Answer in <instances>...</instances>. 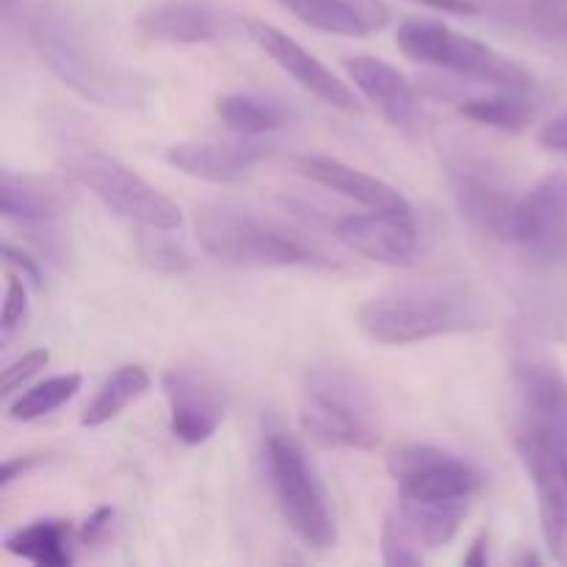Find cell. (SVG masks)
Returning <instances> with one entry per match:
<instances>
[{
	"mask_svg": "<svg viewBox=\"0 0 567 567\" xmlns=\"http://www.w3.org/2000/svg\"><path fill=\"white\" fill-rule=\"evenodd\" d=\"M169 402V430L186 446H203L227 415L225 388L208 371L194 365H175L161 377Z\"/></svg>",
	"mask_w": 567,
	"mask_h": 567,
	"instance_id": "cell-12",
	"label": "cell"
},
{
	"mask_svg": "<svg viewBox=\"0 0 567 567\" xmlns=\"http://www.w3.org/2000/svg\"><path fill=\"white\" fill-rule=\"evenodd\" d=\"M515 449L535 485L548 551L557 563L567 565V446L543 437L515 435Z\"/></svg>",
	"mask_w": 567,
	"mask_h": 567,
	"instance_id": "cell-13",
	"label": "cell"
},
{
	"mask_svg": "<svg viewBox=\"0 0 567 567\" xmlns=\"http://www.w3.org/2000/svg\"><path fill=\"white\" fill-rule=\"evenodd\" d=\"M28 319V286L25 277L9 269L6 277V299H3V338L9 341Z\"/></svg>",
	"mask_w": 567,
	"mask_h": 567,
	"instance_id": "cell-29",
	"label": "cell"
},
{
	"mask_svg": "<svg viewBox=\"0 0 567 567\" xmlns=\"http://www.w3.org/2000/svg\"><path fill=\"white\" fill-rule=\"evenodd\" d=\"M0 6H3L6 25H14L17 20H25V14H22V0H0Z\"/></svg>",
	"mask_w": 567,
	"mask_h": 567,
	"instance_id": "cell-37",
	"label": "cell"
},
{
	"mask_svg": "<svg viewBox=\"0 0 567 567\" xmlns=\"http://www.w3.org/2000/svg\"><path fill=\"white\" fill-rule=\"evenodd\" d=\"M269 150L258 142H249V136L236 142H181L166 150V161L177 172L197 181L216 183V186H230L241 183L252 172Z\"/></svg>",
	"mask_w": 567,
	"mask_h": 567,
	"instance_id": "cell-17",
	"label": "cell"
},
{
	"mask_svg": "<svg viewBox=\"0 0 567 567\" xmlns=\"http://www.w3.org/2000/svg\"><path fill=\"white\" fill-rule=\"evenodd\" d=\"M399 502L435 509H468L485 487V474L460 454L430 443H408L388 457Z\"/></svg>",
	"mask_w": 567,
	"mask_h": 567,
	"instance_id": "cell-9",
	"label": "cell"
},
{
	"mask_svg": "<svg viewBox=\"0 0 567 567\" xmlns=\"http://www.w3.org/2000/svg\"><path fill=\"white\" fill-rule=\"evenodd\" d=\"M537 142L546 150H554V153H567V111L543 125Z\"/></svg>",
	"mask_w": 567,
	"mask_h": 567,
	"instance_id": "cell-33",
	"label": "cell"
},
{
	"mask_svg": "<svg viewBox=\"0 0 567 567\" xmlns=\"http://www.w3.org/2000/svg\"><path fill=\"white\" fill-rule=\"evenodd\" d=\"M336 236L347 249L382 266L415 264L421 249V233L413 214L374 210L363 216H343L336 221Z\"/></svg>",
	"mask_w": 567,
	"mask_h": 567,
	"instance_id": "cell-15",
	"label": "cell"
},
{
	"mask_svg": "<svg viewBox=\"0 0 567 567\" xmlns=\"http://www.w3.org/2000/svg\"><path fill=\"white\" fill-rule=\"evenodd\" d=\"M396 44L408 59L468 78V81L487 83L498 92L529 94L535 89V75L524 64L498 53L480 39L454 31L446 22L410 17L399 25Z\"/></svg>",
	"mask_w": 567,
	"mask_h": 567,
	"instance_id": "cell-7",
	"label": "cell"
},
{
	"mask_svg": "<svg viewBox=\"0 0 567 567\" xmlns=\"http://www.w3.org/2000/svg\"><path fill=\"white\" fill-rule=\"evenodd\" d=\"M25 33L42 64L89 103L105 109H138L147 103V78L116 64L81 11L66 0H39L25 14Z\"/></svg>",
	"mask_w": 567,
	"mask_h": 567,
	"instance_id": "cell-1",
	"label": "cell"
},
{
	"mask_svg": "<svg viewBox=\"0 0 567 567\" xmlns=\"http://www.w3.org/2000/svg\"><path fill=\"white\" fill-rule=\"evenodd\" d=\"M50 153L55 164L75 183L94 194L111 214L144 230H175L181 227L183 214L166 194L150 186L144 177L127 169L120 158L105 153L100 144L83 136L66 120H48Z\"/></svg>",
	"mask_w": 567,
	"mask_h": 567,
	"instance_id": "cell-3",
	"label": "cell"
},
{
	"mask_svg": "<svg viewBox=\"0 0 567 567\" xmlns=\"http://www.w3.org/2000/svg\"><path fill=\"white\" fill-rule=\"evenodd\" d=\"M70 208V188L50 175H25L3 169L0 175V214L20 227L59 221Z\"/></svg>",
	"mask_w": 567,
	"mask_h": 567,
	"instance_id": "cell-21",
	"label": "cell"
},
{
	"mask_svg": "<svg viewBox=\"0 0 567 567\" xmlns=\"http://www.w3.org/2000/svg\"><path fill=\"white\" fill-rule=\"evenodd\" d=\"M264 465L282 520L305 546L330 551L338 540L336 515L324 482L297 437L282 426H266Z\"/></svg>",
	"mask_w": 567,
	"mask_h": 567,
	"instance_id": "cell-6",
	"label": "cell"
},
{
	"mask_svg": "<svg viewBox=\"0 0 567 567\" xmlns=\"http://www.w3.org/2000/svg\"><path fill=\"white\" fill-rule=\"evenodd\" d=\"M460 114L476 125L498 133H524L535 122V105L520 92H502L493 97H468L460 103Z\"/></svg>",
	"mask_w": 567,
	"mask_h": 567,
	"instance_id": "cell-26",
	"label": "cell"
},
{
	"mask_svg": "<svg viewBox=\"0 0 567 567\" xmlns=\"http://www.w3.org/2000/svg\"><path fill=\"white\" fill-rule=\"evenodd\" d=\"M75 540L70 520L44 518L6 535L3 546L9 554L37 567H70L75 563Z\"/></svg>",
	"mask_w": 567,
	"mask_h": 567,
	"instance_id": "cell-22",
	"label": "cell"
},
{
	"mask_svg": "<svg viewBox=\"0 0 567 567\" xmlns=\"http://www.w3.org/2000/svg\"><path fill=\"white\" fill-rule=\"evenodd\" d=\"M150 382L153 380H150L147 369H142V365H120V369L100 385L97 396L89 402V408L83 410L81 424L103 426L109 424V421H114L122 410L131 408L133 402H138V399L150 391Z\"/></svg>",
	"mask_w": 567,
	"mask_h": 567,
	"instance_id": "cell-25",
	"label": "cell"
},
{
	"mask_svg": "<svg viewBox=\"0 0 567 567\" xmlns=\"http://www.w3.org/2000/svg\"><path fill=\"white\" fill-rule=\"evenodd\" d=\"M343 70L349 81H354V86L360 89V94L374 103L393 127L404 133L419 131L421 103L415 97V89L396 66L377 55H349L343 61Z\"/></svg>",
	"mask_w": 567,
	"mask_h": 567,
	"instance_id": "cell-16",
	"label": "cell"
},
{
	"mask_svg": "<svg viewBox=\"0 0 567 567\" xmlns=\"http://www.w3.org/2000/svg\"><path fill=\"white\" fill-rule=\"evenodd\" d=\"M487 546H491V535H487V532L476 535L474 543H471L468 554H465V565L487 567V563H491V554H487Z\"/></svg>",
	"mask_w": 567,
	"mask_h": 567,
	"instance_id": "cell-36",
	"label": "cell"
},
{
	"mask_svg": "<svg viewBox=\"0 0 567 567\" xmlns=\"http://www.w3.org/2000/svg\"><path fill=\"white\" fill-rule=\"evenodd\" d=\"M502 244L537 269L567 264V169L551 172L520 194Z\"/></svg>",
	"mask_w": 567,
	"mask_h": 567,
	"instance_id": "cell-10",
	"label": "cell"
},
{
	"mask_svg": "<svg viewBox=\"0 0 567 567\" xmlns=\"http://www.w3.org/2000/svg\"><path fill=\"white\" fill-rule=\"evenodd\" d=\"M39 454H28V457H17V460H6L3 471H0V491H9L11 485H14L17 480H22V476L28 474L31 468H37L39 465Z\"/></svg>",
	"mask_w": 567,
	"mask_h": 567,
	"instance_id": "cell-34",
	"label": "cell"
},
{
	"mask_svg": "<svg viewBox=\"0 0 567 567\" xmlns=\"http://www.w3.org/2000/svg\"><path fill=\"white\" fill-rule=\"evenodd\" d=\"M293 169L302 177H308L316 186H324L352 203L365 205L371 210H391V214H413V205L408 203L399 188L380 177L360 172L343 161L330 158V155H299L293 158Z\"/></svg>",
	"mask_w": 567,
	"mask_h": 567,
	"instance_id": "cell-18",
	"label": "cell"
},
{
	"mask_svg": "<svg viewBox=\"0 0 567 567\" xmlns=\"http://www.w3.org/2000/svg\"><path fill=\"white\" fill-rule=\"evenodd\" d=\"M78 391H81V374L50 377V380L39 382V385H33L31 391H25L9 404V419L20 421V424L44 419V415L64 408Z\"/></svg>",
	"mask_w": 567,
	"mask_h": 567,
	"instance_id": "cell-27",
	"label": "cell"
},
{
	"mask_svg": "<svg viewBox=\"0 0 567 567\" xmlns=\"http://www.w3.org/2000/svg\"><path fill=\"white\" fill-rule=\"evenodd\" d=\"M111 526H114V509L111 507L94 509L92 518H89L86 524L81 526V532H78V546H83V548L100 546V543L109 537Z\"/></svg>",
	"mask_w": 567,
	"mask_h": 567,
	"instance_id": "cell-32",
	"label": "cell"
},
{
	"mask_svg": "<svg viewBox=\"0 0 567 567\" xmlns=\"http://www.w3.org/2000/svg\"><path fill=\"white\" fill-rule=\"evenodd\" d=\"M247 33L252 37V42L280 66L286 75H291L305 92L313 94L316 100H321L330 109L343 111V114H363V105H360L358 94L336 75L327 64H321L310 50H305L297 39L288 37L286 31H280L277 25L264 20H249Z\"/></svg>",
	"mask_w": 567,
	"mask_h": 567,
	"instance_id": "cell-14",
	"label": "cell"
},
{
	"mask_svg": "<svg viewBox=\"0 0 567 567\" xmlns=\"http://www.w3.org/2000/svg\"><path fill=\"white\" fill-rule=\"evenodd\" d=\"M491 299L465 280H421L393 286L358 310V324L385 347L480 332L493 324Z\"/></svg>",
	"mask_w": 567,
	"mask_h": 567,
	"instance_id": "cell-2",
	"label": "cell"
},
{
	"mask_svg": "<svg viewBox=\"0 0 567 567\" xmlns=\"http://www.w3.org/2000/svg\"><path fill=\"white\" fill-rule=\"evenodd\" d=\"M169 230H147L138 238V258L155 271H186L192 266L186 249L177 241H172L169 236H164Z\"/></svg>",
	"mask_w": 567,
	"mask_h": 567,
	"instance_id": "cell-28",
	"label": "cell"
},
{
	"mask_svg": "<svg viewBox=\"0 0 567 567\" xmlns=\"http://www.w3.org/2000/svg\"><path fill=\"white\" fill-rule=\"evenodd\" d=\"M415 3L430 6V9L443 11V14L471 17V14H480L482 11V3H476V0H415Z\"/></svg>",
	"mask_w": 567,
	"mask_h": 567,
	"instance_id": "cell-35",
	"label": "cell"
},
{
	"mask_svg": "<svg viewBox=\"0 0 567 567\" xmlns=\"http://www.w3.org/2000/svg\"><path fill=\"white\" fill-rule=\"evenodd\" d=\"M509 374L515 393V435L567 446V377L559 365L535 349H518Z\"/></svg>",
	"mask_w": 567,
	"mask_h": 567,
	"instance_id": "cell-11",
	"label": "cell"
},
{
	"mask_svg": "<svg viewBox=\"0 0 567 567\" xmlns=\"http://www.w3.org/2000/svg\"><path fill=\"white\" fill-rule=\"evenodd\" d=\"M194 233L205 255L227 266H241V269H297V266L330 269L336 266L299 233L238 205H199L194 210Z\"/></svg>",
	"mask_w": 567,
	"mask_h": 567,
	"instance_id": "cell-4",
	"label": "cell"
},
{
	"mask_svg": "<svg viewBox=\"0 0 567 567\" xmlns=\"http://www.w3.org/2000/svg\"><path fill=\"white\" fill-rule=\"evenodd\" d=\"M48 363H50L48 349H31V352H25L22 358H17L14 363L6 365L3 382H0V388H3V396L20 391V388L25 385L28 380H33V377H37Z\"/></svg>",
	"mask_w": 567,
	"mask_h": 567,
	"instance_id": "cell-30",
	"label": "cell"
},
{
	"mask_svg": "<svg viewBox=\"0 0 567 567\" xmlns=\"http://www.w3.org/2000/svg\"><path fill=\"white\" fill-rule=\"evenodd\" d=\"M299 421L302 430L324 446L374 452L382 441V415L374 391L358 371L338 363L305 369Z\"/></svg>",
	"mask_w": 567,
	"mask_h": 567,
	"instance_id": "cell-5",
	"label": "cell"
},
{
	"mask_svg": "<svg viewBox=\"0 0 567 567\" xmlns=\"http://www.w3.org/2000/svg\"><path fill=\"white\" fill-rule=\"evenodd\" d=\"M482 9L509 28L567 42V0H485Z\"/></svg>",
	"mask_w": 567,
	"mask_h": 567,
	"instance_id": "cell-23",
	"label": "cell"
},
{
	"mask_svg": "<svg viewBox=\"0 0 567 567\" xmlns=\"http://www.w3.org/2000/svg\"><path fill=\"white\" fill-rule=\"evenodd\" d=\"M443 175L457 210L476 233L504 241L509 214L520 194L504 166L468 142L443 147Z\"/></svg>",
	"mask_w": 567,
	"mask_h": 567,
	"instance_id": "cell-8",
	"label": "cell"
},
{
	"mask_svg": "<svg viewBox=\"0 0 567 567\" xmlns=\"http://www.w3.org/2000/svg\"><path fill=\"white\" fill-rule=\"evenodd\" d=\"M299 22L332 37L365 39L385 31L391 6L382 0H277Z\"/></svg>",
	"mask_w": 567,
	"mask_h": 567,
	"instance_id": "cell-20",
	"label": "cell"
},
{
	"mask_svg": "<svg viewBox=\"0 0 567 567\" xmlns=\"http://www.w3.org/2000/svg\"><path fill=\"white\" fill-rule=\"evenodd\" d=\"M138 31L164 44H205L219 39L221 14L208 0H155L136 17Z\"/></svg>",
	"mask_w": 567,
	"mask_h": 567,
	"instance_id": "cell-19",
	"label": "cell"
},
{
	"mask_svg": "<svg viewBox=\"0 0 567 567\" xmlns=\"http://www.w3.org/2000/svg\"><path fill=\"white\" fill-rule=\"evenodd\" d=\"M3 260H6V266H9V269H14L17 275L25 277V280L31 282L33 288H42V266H39V260H42V258H33V255L25 252L22 247L6 241L3 244Z\"/></svg>",
	"mask_w": 567,
	"mask_h": 567,
	"instance_id": "cell-31",
	"label": "cell"
},
{
	"mask_svg": "<svg viewBox=\"0 0 567 567\" xmlns=\"http://www.w3.org/2000/svg\"><path fill=\"white\" fill-rule=\"evenodd\" d=\"M216 116L227 131L238 136H264V133L280 131L288 122V111L275 100L258 97V94H221L216 100Z\"/></svg>",
	"mask_w": 567,
	"mask_h": 567,
	"instance_id": "cell-24",
	"label": "cell"
}]
</instances>
